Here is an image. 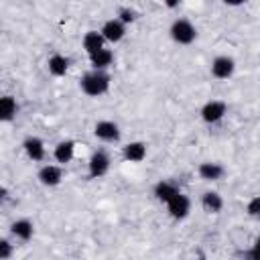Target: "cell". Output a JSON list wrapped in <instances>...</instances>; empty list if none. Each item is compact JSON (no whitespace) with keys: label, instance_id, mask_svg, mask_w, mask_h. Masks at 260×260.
<instances>
[{"label":"cell","instance_id":"6da1fadb","mask_svg":"<svg viewBox=\"0 0 260 260\" xmlns=\"http://www.w3.org/2000/svg\"><path fill=\"white\" fill-rule=\"evenodd\" d=\"M79 87L85 95L89 98H98V95H104L108 89H110V75L106 71H87L81 81H79Z\"/></svg>","mask_w":260,"mask_h":260},{"label":"cell","instance_id":"7a4b0ae2","mask_svg":"<svg viewBox=\"0 0 260 260\" xmlns=\"http://www.w3.org/2000/svg\"><path fill=\"white\" fill-rule=\"evenodd\" d=\"M169 32H171V39H173L175 43H179V45H191V43L195 41V37H197V28H195L193 22L187 20V18H177V20H173Z\"/></svg>","mask_w":260,"mask_h":260},{"label":"cell","instance_id":"3957f363","mask_svg":"<svg viewBox=\"0 0 260 260\" xmlns=\"http://www.w3.org/2000/svg\"><path fill=\"white\" fill-rule=\"evenodd\" d=\"M165 205H167V211H169V215H171L173 219H185V217L189 215V211H191V201H189V197L183 195L181 191H179L173 199H169Z\"/></svg>","mask_w":260,"mask_h":260},{"label":"cell","instance_id":"277c9868","mask_svg":"<svg viewBox=\"0 0 260 260\" xmlns=\"http://www.w3.org/2000/svg\"><path fill=\"white\" fill-rule=\"evenodd\" d=\"M228 114V106L221 100H211L201 108V120L207 124H217Z\"/></svg>","mask_w":260,"mask_h":260},{"label":"cell","instance_id":"5b68a950","mask_svg":"<svg viewBox=\"0 0 260 260\" xmlns=\"http://www.w3.org/2000/svg\"><path fill=\"white\" fill-rule=\"evenodd\" d=\"M87 171H89V177H91V179H100V177H104V175L110 171V156H108V152H104V150H95V152L89 156Z\"/></svg>","mask_w":260,"mask_h":260},{"label":"cell","instance_id":"8992f818","mask_svg":"<svg viewBox=\"0 0 260 260\" xmlns=\"http://www.w3.org/2000/svg\"><path fill=\"white\" fill-rule=\"evenodd\" d=\"M234 71H236V61L228 55H219L211 61V73L215 79H228L234 75Z\"/></svg>","mask_w":260,"mask_h":260},{"label":"cell","instance_id":"52a82bcc","mask_svg":"<svg viewBox=\"0 0 260 260\" xmlns=\"http://www.w3.org/2000/svg\"><path fill=\"white\" fill-rule=\"evenodd\" d=\"M93 134L104 142H118L120 140V128L112 120H100L93 126Z\"/></svg>","mask_w":260,"mask_h":260},{"label":"cell","instance_id":"ba28073f","mask_svg":"<svg viewBox=\"0 0 260 260\" xmlns=\"http://www.w3.org/2000/svg\"><path fill=\"white\" fill-rule=\"evenodd\" d=\"M100 35L104 37V41L118 43V41H122V39H124V35H126V26H124L118 18H110V20H106V22H104V26H102Z\"/></svg>","mask_w":260,"mask_h":260},{"label":"cell","instance_id":"9c48e42d","mask_svg":"<svg viewBox=\"0 0 260 260\" xmlns=\"http://www.w3.org/2000/svg\"><path fill=\"white\" fill-rule=\"evenodd\" d=\"M39 181L45 187H57L63 181V171L59 165H45L39 171Z\"/></svg>","mask_w":260,"mask_h":260},{"label":"cell","instance_id":"30bf717a","mask_svg":"<svg viewBox=\"0 0 260 260\" xmlns=\"http://www.w3.org/2000/svg\"><path fill=\"white\" fill-rule=\"evenodd\" d=\"M22 148H24V152H26V156L30 158V160H43L45 158V142L39 138V136H28V138H24V142H22Z\"/></svg>","mask_w":260,"mask_h":260},{"label":"cell","instance_id":"8fae6325","mask_svg":"<svg viewBox=\"0 0 260 260\" xmlns=\"http://www.w3.org/2000/svg\"><path fill=\"white\" fill-rule=\"evenodd\" d=\"M122 156H124L128 162H142V160L146 158V144L140 142V140L128 142V144L122 148Z\"/></svg>","mask_w":260,"mask_h":260},{"label":"cell","instance_id":"7c38bea8","mask_svg":"<svg viewBox=\"0 0 260 260\" xmlns=\"http://www.w3.org/2000/svg\"><path fill=\"white\" fill-rule=\"evenodd\" d=\"M197 171H199V177L203 181H219L223 177V173H225V169L219 162H211V160L201 162Z\"/></svg>","mask_w":260,"mask_h":260},{"label":"cell","instance_id":"4fadbf2b","mask_svg":"<svg viewBox=\"0 0 260 260\" xmlns=\"http://www.w3.org/2000/svg\"><path fill=\"white\" fill-rule=\"evenodd\" d=\"M47 69H49L51 75L63 77L67 73V69H69V59L65 55H61V53H53L49 57V61H47Z\"/></svg>","mask_w":260,"mask_h":260},{"label":"cell","instance_id":"5bb4252c","mask_svg":"<svg viewBox=\"0 0 260 260\" xmlns=\"http://www.w3.org/2000/svg\"><path fill=\"white\" fill-rule=\"evenodd\" d=\"M73 154H75V142H73V140H61V142L55 146V150H53V156H55V160H57L59 165L71 162Z\"/></svg>","mask_w":260,"mask_h":260},{"label":"cell","instance_id":"9a60e30c","mask_svg":"<svg viewBox=\"0 0 260 260\" xmlns=\"http://www.w3.org/2000/svg\"><path fill=\"white\" fill-rule=\"evenodd\" d=\"M10 232H12L14 238H18L22 242H28L35 234V225H32L30 219H16V221L10 223Z\"/></svg>","mask_w":260,"mask_h":260},{"label":"cell","instance_id":"2e32d148","mask_svg":"<svg viewBox=\"0 0 260 260\" xmlns=\"http://www.w3.org/2000/svg\"><path fill=\"white\" fill-rule=\"evenodd\" d=\"M89 61H91V67H93L95 71H106V69L114 63V53L104 47V49H100L98 53L89 55Z\"/></svg>","mask_w":260,"mask_h":260},{"label":"cell","instance_id":"e0dca14e","mask_svg":"<svg viewBox=\"0 0 260 260\" xmlns=\"http://www.w3.org/2000/svg\"><path fill=\"white\" fill-rule=\"evenodd\" d=\"M104 37L100 35V30H87L85 35H83V41H81V45H83V49L87 51V55H93V53H98L100 49H104Z\"/></svg>","mask_w":260,"mask_h":260},{"label":"cell","instance_id":"ac0fdd59","mask_svg":"<svg viewBox=\"0 0 260 260\" xmlns=\"http://www.w3.org/2000/svg\"><path fill=\"white\" fill-rule=\"evenodd\" d=\"M201 205L207 213H219L221 207H223V199L217 191H205L201 195Z\"/></svg>","mask_w":260,"mask_h":260},{"label":"cell","instance_id":"d6986e66","mask_svg":"<svg viewBox=\"0 0 260 260\" xmlns=\"http://www.w3.org/2000/svg\"><path fill=\"white\" fill-rule=\"evenodd\" d=\"M18 112V104L12 95H0V122H10L14 120Z\"/></svg>","mask_w":260,"mask_h":260},{"label":"cell","instance_id":"ffe728a7","mask_svg":"<svg viewBox=\"0 0 260 260\" xmlns=\"http://www.w3.org/2000/svg\"><path fill=\"white\" fill-rule=\"evenodd\" d=\"M177 193H179V189L173 183H169V181H158L154 185V197L158 201H162V203H167L169 199H173Z\"/></svg>","mask_w":260,"mask_h":260},{"label":"cell","instance_id":"44dd1931","mask_svg":"<svg viewBox=\"0 0 260 260\" xmlns=\"http://www.w3.org/2000/svg\"><path fill=\"white\" fill-rule=\"evenodd\" d=\"M116 18L126 26V24H130V22H134V20H136V10H132L130 6H120V8H118Z\"/></svg>","mask_w":260,"mask_h":260},{"label":"cell","instance_id":"7402d4cb","mask_svg":"<svg viewBox=\"0 0 260 260\" xmlns=\"http://www.w3.org/2000/svg\"><path fill=\"white\" fill-rule=\"evenodd\" d=\"M14 252V246L10 244V240L6 238H0V260H8Z\"/></svg>","mask_w":260,"mask_h":260},{"label":"cell","instance_id":"603a6c76","mask_svg":"<svg viewBox=\"0 0 260 260\" xmlns=\"http://www.w3.org/2000/svg\"><path fill=\"white\" fill-rule=\"evenodd\" d=\"M244 260H260V252H258V244H252V248L242 252Z\"/></svg>","mask_w":260,"mask_h":260},{"label":"cell","instance_id":"cb8c5ba5","mask_svg":"<svg viewBox=\"0 0 260 260\" xmlns=\"http://www.w3.org/2000/svg\"><path fill=\"white\" fill-rule=\"evenodd\" d=\"M248 213H250L252 217H258V213H260V197H252V199H250V203H248Z\"/></svg>","mask_w":260,"mask_h":260},{"label":"cell","instance_id":"d4e9b609","mask_svg":"<svg viewBox=\"0 0 260 260\" xmlns=\"http://www.w3.org/2000/svg\"><path fill=\"white\" fill-rule=\"evenodd\" d=\"M6 197H8V191H6V187H2V185H0V205L6 201Z\"/></svg>","mask_w":260,"mask_h":260},{"label":"cell","instance_id":"484cf974","mask_svg":"<svg viewBox=\"0 0 260 260\" xmlns=\"http://www.w3.org/2000/svg\"><path fill=\"white\" fill-rule=\"evenodd\" d=\"M199 260H207V258H199Z\"/></svg>","mask_w":260,"mask_h":260}]
</instances>
